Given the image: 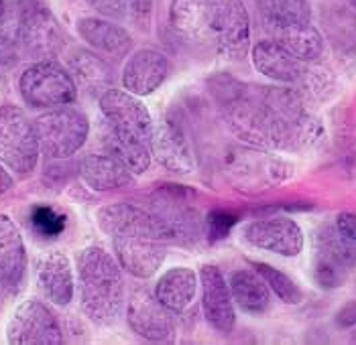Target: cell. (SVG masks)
Segmentation results:
<instances>
[{
    "label": "cell",
    "mask_w": 356,
    "mask_h": 345,
    "mask_svg": "<svg viewBox=\"0 0 356 345\" xmlns=\"http://www.w3.org/2000/svg\"><path fill=\"white\" fill-rule=\"evenodd\" d=\"M98 226L112 238L116 262L135 278H151L165 260L171 234L155 212L131 203L106 205L96 213Z\"/></svg>",
    "instance_id": "6da1fadb"
},
{
    "label": "cell",
    "mask_w": 356,
    "mask_h": 345,
    "mask_svg": "<svg viewBox=\"0 0 356 345\" xmlns=\"http://www.w3.org/2000/svg\"><path fill=\"white\" fill-rule=\"evenodd\" d=\"M80 303L86 317L98 325L114 323L124 305L122 268L100 246L83 248L78 256Z\"/></svg>",
    "instance_id": "7a4b0ae2"
},
{
    "label": "cell",
    "mask_w": 356,
    "mask_h": 345,
    "mask_svg": "<svg viewBox=\"0 0 356 345\" xmlns=\"http://www.w3.org/2000/svg\"><path fill=\"white\" fill-rule=\"evenodd\" d=\"M39 155L41 146L35 122L15 104L0 106V162L25 177L35 171Z\"/></svg>",
    "instance_id": "3957f363"
},
{
    "label": "cell",
    "mask_w": 356,
    "mask_h": 345,
    "mask_svg": "<svg viewBox=\"0 0 356 345\" xmlns=\"http://www.w3.org/2000/svg\"><path fill=\"white\" fill-rule=\"evenodd\" d=\"M19 92L31 108L70 106L78 98V87L70 71L54 59L35 61L19 78Z\"/></svg>",
    "instance_id": "277c9868"
},
{
    "label": "cell",
    "mask_w": 356,
    "mask_h": 345,
    "mask_svg": "<svg viewBox=\"0 0 356 345\" xmlns=\"http://www.w3.org/2000/svg\"><path fill=\"white\" fill-rule=\"evenodd\" d=\"M19 49L35 61H47L61 53L65 37L59 21L47 4L39 0H27L21 6L17 25Z\"/></svg>",
    "instance_id": "5b68a950"
},
{
    "label": "cell",
    "mask_w": 356,
    "mask_h": 345,
    "mask_svg": "<svg viewBox=\"0 0 356 345\" xmlns=\"http://www.w3.org/2000/svg\"><path fill=\"white\" fill-rule=\"evenodd\" d=\"M100 110L104 114V128L124 142L147 144L151 142L153 120L143 100L127 92L110 87L100 96Z\"/></svg>",
    "instance_id": "8992f818"
},
{
    "label": "cell",
    "mask_w": 356,
    "mask_h": 345,
    "mask_svg": "<svg viewBox=\"0 0 356 345\" xmlns=\"http://www.w3.org/2000/svg\"><path fill=\"white\" fill-rule=\"evenodd\" d=\"M39 146L49 159H67L83 146L90 122L74 108H55L35 120Z\"/></svg>",
    "instance_id": "52a82bcc"
},
{
    "label": "cell",
    "mask_w": 356,
    "mask_h": 345,
    "mask_svg": "<svg viewBox=\"0 0 356 345\" xmlns=\"http://www.w3.org/2000/svg\"><path fill=\"white\" fill-rule=\"evenodd\" d=\"M210 41L224 59L241 61L250 49V19L243 0H214Z\"/></svg>",
    "instance_id": "ba28073f"
},
{
    "label": "cell",
    "mask_w": 356,
    "mask_h": 345,
    "mask_svg": "<svg viewBox=\"0 0 356 345\" xmlns=\"http://www.w3.org/2000/svg\"><path fill=\"white\" fill-rule=\"evenodd\" d=\"M6 339L13 345H59L63 335L54 311L45 303L29 298L15 309L6 327Z\"/></svg>",
    "instance_id": "9c48e42d"
},
{
    "label": "cell",
    "mask_w": 356,
    "mask_h": 345,
    "mask_svg": "<svg viewBox=\"0 0 356 345\" xmlns=\"http://www.w3.org/2000/svg\"><path fill=\"white\" fill-rule=\"evenodd\" d=\"M127 321L137 335L149 342H165L175 331L173 311L145 289L133 292L127 307Z\"/></svg>",
    "instance_id": "30bf717a"
},
{
    "label": "cell",
    "mask_w": 356,
    "mask_h": 345,
    "mask_svg": "<svg viewBox=\"0 0 356 345\" xmlns=\"http://www.w3.org/2000/svg\"><path fill=\"white\" fill-rule=\"evenodd\" d=\"M245 238L254 248L279 256H298L303 250L302 228L289 217H269L250 221L245 228Z\"/></svg>",
    "instance_id": "8fae6325"
},
{
    "label": "cell",
    "mask_w": 356,
    "mask_h": 345,
    "mask_svg": "<svg viewBox=\"0 0 356 345\" xmlns=\"http://www.w3.org/2000/svg\"><path fill=\"white\" fill-rule=\"evenodd\" d=\"M35 278L39 291L54 305L65 307L72 303L76 291V278L70 258L59 250H47L35 260Z\"/></svg>",
    "instance_id": "7c38bea8"
},
{
    "label": "cell",
    "mask_w": 356,
    "mask_h": 345,
    "mask_svg": "<svg viewBox=\"0 0 356 345\" xmlns=\"http://www.w3.org/2000/svg\"><path fill=\"white\" fill-rule=\"evenodd\" d=\"M200 280H202V309L206 321L218 333L228 335L236 323L234 301L228 289V283L224 280L222 272L216 266H204L200 272Z\"/></svg>",
    "instance_id": "4fadbf2b"
},
{
    "label": "cell",
    "mask_w": 356,
    "mask_h": 345,
    "mask_svg": "<svg viewBox=\"0 0 356 345\" xmlns=\"http://www.w3.org/2000/svg\"><path fill=\"white\" fill-rule=\"evenodd\" d=\"M149 149L157 162L175 175H190L195 169L192 149L186 134L169 120L153 126Z\"/></svg>",
    "instance_id": "5bb4252c"
},
{
    "label": "cell",
    "mask_w": 356,
    "mask_h": 345,
    "mask_svg": "<svg viewBox=\"0 0 356 345\" xmlns=\"http://www.w3.org/2000/svg\"><path fill=\"white\" fill-rule=\"evenodd\" d=\"M169 74L167 57L155 49H140L122 69V87L138 98L153 94Z\"/></svg>",
    "instance_id": "9a60e30c"
},
{
    "label": "cell",
    "mask_w": 356,
    "mask_h": 345,
    "mask_svg": "<svg viewBox=\"0 0 356 345\" xmlns=\"http://www.w3.org/2000/svg\"><path fill=\"white\" fill-rule=\"evenodd\" d=\"M27 250L17 224L0 213V287L17 291L25 278Z\"/></svg>",
    "instance_id": "2e32d148"
},
{
    "label": "cell",
    "mask_w": 356,
    "mask_h": 345,
    "mask_svg": "<svg viewBox=\"0 0 356 345\" xmlns=\"http://www.w3.org/2000/svg\"><path fill=\"white\" fill-rule=\"evenodd\" d=\"M78 171L83 183L94 191H114L133 185L135 181V175L127 169V165L110 153L86 155L80 160Z\"/></svg>",
    "instance_id": "e0dca14e"
},
{
    "label": "cell",
    "mask_w": 356,
    "mask_h": 345,
    "mask_svg": "<svg viewBox=\"0 0 356 345\" xmlns=\"http://www.w3.org/2000/svg\"><path fill=\"white\" fill-rule=\"evenodd\" d=\"M252 65L265 78L283 81V83H293V81L302 80L305 74L303 61L293 57L287 49H283L279 43H275L273 39L259 41L252 47Z\"/></svg>",
    "instance_id": "ac0fdd59"
},
{
    "label": "cell",
    "mask_w": 356,
    "mask_h": 345,
    "mask_svg": "<svg viewBox=\"0 0 356 345\" xmlns=\"http://www.w3.org/2000/svg\"><path fill=\"white\" fill-rule=\"evenodd\" d=\"M78 33L83 41L104 57H122L131 51L133 39L129 31L120 25H114L104 19L96 17H83L78 21Z\"/></svg>",
    "instance_id": "d6986e66"
},
{
    "label": "cell",
    "mask_w": 356,
    "mask_h": 345,
    "mask_svg": "<svg viewBox=\"0 0 356 345\" xmlns=\"http://www.w3.org/2000/svg\"><path fill=\"white\" fill-rule=\"evenodd\" d=\"M214 0H171V27L188 39L210 41Z\"/></svg>",
    "instance_id": "ffe728a7"
},
{
    "label": "cell",
    "mask_w": 356,
    "mask_h": 345,
    "mask_svg": "<svg viewBox=\"0 0 356 345\" xmlns=\"http://www.w3.org/2000/svg\"><path fill=\"white\" fill-rule=\"evenodd\" d=\"M271 39L300 61H316L324 51V39L312 23L265 25Z\"/></svg>",
    "instance_id": "44dd1931"
},
{
    "label": "cell",
    "mask_w": 356,
    "mask_h": 345,
    "mask_svg": "<svg viewBox=\"0 0 356 345\" xmlns=\"http://www.w3.org/2000/svg\"><path fill=\"white\" fill-rule=\"evenodd\" d=\"M197 291V274L188 266H173L155 285V296L173 313H184Z\"/></svg>",
    "instance_id": "7402d4cb"
},
{
    "label": "cell",
    "mask_w": 356,
    "mask_h": 345,
    "mask_svg": "<svg viewBox=\"0 0 356 345\" xmlns=\"http://www.w3.org/2000/svg\"><path fill=\"white\" fill-rule=\"evenodd\" d=\"M355 252L342 239L326 238L316 260V283L322 289H338L346 280L348 266L355 262Z\"/></svg>",
    "instance_id": "603a6c76"
},
{
    "label": "cell",
    "mask_w": 356,
    "mask_h": 345,
    "mask_svg": "<svg viewBox=\"0 0 356 345\" xmlns=\"http://www.w3.org/2000/svg\"><path fill=\"white\" fill-rule=\"evenodd\" d=\"M232 301L248 315H263L271 305V292L257 270H234L228 280Z\"/></svg>",
    "instance_id": "cb8c5ba5"
},
{
    "label": "cell",
    "mask_w": 356,
    "mask_h": 345,
    "mask_svg": "<svg viewBox=\"0 0 356 345\" xmlns=\"http://www.w3.org/2000/svg\"><path fill=\"white\" fill-rule=\"evenodd\" d=\"M70 74L82 90L98 98L114 83V74L108 61L100 55L83 49L70 57Z\"/></svg>",
    "instance_id": "d4e9b609"
},
{
    "label": "cell",
    "mask_w": 356,
    "mask_h": 345,
    "mask_svg": "<svg viewBox=\"0 0 356 345\" xmlns=\"http://www.w3.org/2000/svg\"><path fill=\"white\" fill-rule=\"evenodd\" d=\"M265 25L312 23V6L307 0H254Z\"/></svg>",
    "instance_id": "484cf974"
},
{
    "label": "cell",
    "mask_w": 356,
    "mask_h": 345,
    "mask_svg": "<svg viewBox=\"0 0 356 345\" xmlns=\"http://www.w3.org/2000/svg\"><path fill=\"white\" fill-rule=\"evenodd\" d=\"M100 138H102V144L106 146V153L116 157L120 162H124L127 169L133 175H143V173L149 171V167H151V149L147 144H135V142L118 140L106 128H102Z\"/></svg>",
    "instance_id": "4316f807"
},
{
    "label": "cell",
    "mask_w": 356,
    "mask_h": 345,
    "mask_svg": "<svg viewBox=\"0 0 356 345\" xmlns=\"http://www.w3.org/2000/svg\"><path fill=\"white\" fill-rule=\"evenodd\" d=\"M252 268L263 276V280L267 283V287H269L285 305H300V303H302L303 292L291 276H287L285 272L277 270L273 266L265 264V262H252Z\"/></svg>",
    "instance_id": "83f0119b"
},
{
    "label": "cell",
    "mask_w": 356,
    "mask_h": 345,
    "mask_svg": "<svg viewBox=\"0 0 356 345\" xmlns=\"http://www.w3.org/2000/svg\"><path fill=\"white\" fill-rule=\"evenodd\" d=\"M31 226L41 238H57L65 228V215L49 205H37L31 212Z\"/></svg>",
    "instance_id": "f1b7e54d"
},
{
    "label": "cell",
    "mask_w": 356,
    "mask_h": 345,
    "mask_svg": "<svg viewBox=\"0 0 356 345\" xmlns=\"http://www.w3.org/2000/svg\"><path fill=\"white\" fill-rule=\"evenodd\" d=\"M236 224V215L228 212H212L206 219V228H208V236L212 242H216L220 238H226V234L230 232V228Z\"/></svg>",
    "instance_id": "f546056e"
},
{
    "label": "cell",
    "mask_w": 356,
    "mask_h": 345,
    "mask_svg": "<svg viewBox=\"0 0 356 345\" xmlns=\"http://www.w3.org/2000/svg\"><path fill=\"white\" fill-rule=\"evenodd\" d=\"M127 19L133 21L138 28H147L153 15V0H124Z\"/></svg>",
    "instance_id": "4dcf8cb0"
},
{
    "label": "cell",
    "mask_w": 356,
    "mask_h": 345,
    "mask_svg": "<svg viewBox=\"0 0 356 345\" xmlns=\"http://www.w3.org/2000/svg\"><path fill=\"white\" fill-rule=\"evenodd\" d=\"M88 4L108 19H127L124 0H88Z\"/></svg>",
    "instance_id": "1f68e13d"
},
{
    "label": "cell",
    "mask_w": 356,
    "mask_h": 345,
    "mask_svg": "<svg viewBox=\"0 0 356 345\" xmlns=\"http://www.w3.org/2000/svg\"><path fill=\"white\" fill-rule=\"evenodd\" d=\"M19 55H21V49H19V41L13 39L10 35H2L0 33V65H15L19 61Z\"/></svg>",
    "instance_id": "d6a6232c"
},
{
    "label": "cell",
    "mask_w": 356,
    "mask_h": 345,
    "mask_svg": "<svg viewBox=\"0 0 356 345\" xmlns=\"http://www.w3.org/2000/svg\"><path fill=\"white\" fill-rule=\"evenodd\" d=\"M336 230L344 239L356 242V213H340L336 217Z\"/></svg>",
    "instance_id": "836d02e7"
},
{
    "label": "cell",
    "mask_w": 356,
    "mask_h": 345,
    "mask_svg": "<svg viewBox=\"0 0 356 345\" xmlns=\"http://www.w3.org/2000/svg\"><path fill=\"white\" fill-rule=\"evenodd\" d=\"M334 321L340 329H350L356 325V301H348L346 305H342L336 315H334Z\"/></svg>",
    "instance_id": "e575fe53"
},
{
    "label": "cell",
    "mask_w": 356,
    "mask_h": 345,
    "mask_svg": "<svg viewBox=\"0 0 356 345\" xmlns=\"http://www.w3.org/2000/svg\"><path fill=\"white\" fill-rule=\"evenodd\" d=\"M10 187H13V177L8 175L6 167L0 162V195H4Z\"/></svg>",
    "instance_id": "d590c367"
},
{
    "label": "cell",
    "mask_w": 356,
    "mask_h": 345,
    "mask_svg": "<svg viewBox=\"0 0 356 345\" xmlns=\"http://www.w3.org/2000/svg\"><path fill=\"white\" fill-rule=\"evenodd\" d=\"M4 19H6V4L4 0H0V25L4 23Z\"/></svg>",
    "instance_id": "8d00e7d4"
},
{
    "label": "cell",
    "mask_w": 356,
    "mask_h": 345,
    "mask_svg": "<svg viewBox=\"0 0 356 345\" xmlns=\"http://www.w3.org/2000/svg\"><path fill=\"white\" fill-rule=\"evenodd\" d=\"M353 344H356V331L353 333Z\"/></svg>",
    "instance_id": "74e56055"
},
{
    "label": "cell",
    "mask_w": 356,
    "mask_h": 345,
    "mask_svg": "<svg viewBox=\"0 0 356 345\" xmlns=\"http://www.w3.org/2000/svg\"><path fill=\"white\" fill-rule=\"evenodd\" d=\"M348 2H350V4H353V6L356 8V0H348Z\"/></svg>",
    "instance_id": "f35d334b"
}]
</instances>
